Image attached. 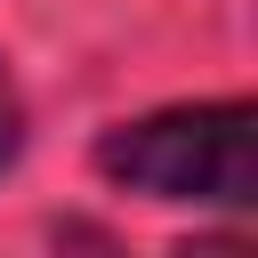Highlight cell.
<instances>
[{"mask_svg":"<svg viewBox=\"0 0 258 258\" xmlns=\"http://www.w3.org/2000/svg\"><path fill=\"white\" fill-rule=\"evenodd\" d=\"M97 169L129 194H153V202L250 210L258 202V113L250 105H194V113L129 121L97 145Z\"/></svg>","mask_w":258,"mask_h":258,"instance_id":"1","label":"cell"},{"mask_svg":"<svg viewBox=\"0 0 258 258\" xmlns=\"http://www.w3.org/2000/svg\"><path fill=\"white\" fill-rule=\"evenodd\" d=\"M16 137H24V121H16V97H8V81H0V169L16 161Z\"/></svg>","mask_w":258,"mask_h":258,"instance_id":"2","label":"cell"}]
</instances>
